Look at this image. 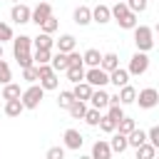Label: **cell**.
<instances>
[{"instance_id": "cell-10", "label": "cell", "mask_w": 159, "mask_h": 159, "mask_svg": "<svg viewBox=\"0 0 159 159\" xmlns=\"http://www.w3.org/2000/svg\"><path fill=\"white\" fill-rule=\"evenodd\" d=\"M114 152H112V144L109 142H104V139H97L94 144H92V157L94 159H109Z\"/></svg>"}, {"instance_id": "cell-3", "label": "cell", "mask_w": 159, "mask_h": 159, "mask_svg": "<svg viewBox=\"0 0 159 159\" xmlns=\"http://www.w3.org/2000/svg\"><path fill=\"white\" fill-rule=\"evenodd\" d=\"M129 75H134V77H139V75H144L147 70H149V57H147V52H142V50H137L134 55H132V60H129Z\"/></svg>"}, {"instance_id": "cell-19", "label": "cell", "mask_w": 159, "mask_h": 159, "mask_svg": "<svg viewBox=\"0 0 159 159\" xmlns=\"http://www.w3.org/2000/svg\"><path fill=\"white\" fill-rule=\"evenodd\" d=\"M52 67H55V72H65L67 67H70V55L67 52H60L57 50V55L52 57V62H50Z\"/></svg>"}, {"instance_id": "cell-42", "label": "cell", "mask_w": 159, "mask_h": 159, "mask_svg": "<svg viewBox=\"0 0 159 159\" xmlns=\"http://www.w3.org/2000/svg\"><path fill=\"white\" fill-rule=\"evenodd\" d=\"M127 5H129L132 12H144L147 5H149V0H127Z\"/></svg>"}, {"instance_id": "cell-50", "label": "cell", "mask_w": 159, "mask_h": 159, "mask_svg": "<svg viewBox=\"0 0 159 159\" xmlns=\"http://www.w3.org/2000/svg\"><path fill=\"white\" fill-rule=\"evenodd\" d=\"M114 2H117V0H114Z\"/></svg>"}, {"instance_id": "cell-12", "label": "cell", "mask_w": 159, "mask_h": 159, "mask_svg": "<svg viewBox=\"0 0 159 159\" xmlns=\"http://www.w3.org/2000/svg\"><path fill=\"white\" fill-rule=\"evenodd\" d=\"M109 20H112V7H107V5H97V7H92V22L104 25V22H109Z\"/></svg>"}, {"instance_id": "cell-38", "label": "cell", "mask_w": 159, "mask_h": 159, "mask_svg": "<svg viewBox=\"0 0 159 159\" xmlns=\"http://www.w3.org/2000/svg\"><path fill=\"white\" fill-rule=\"evenodd\" d=\"M15 60H17V65L25 70V67H30V65H35V57L30 55V52H15Z\"/></svg>"}, {"instance_id": "cell-31", "label": "cell", "mask_w": 159, "mask_h": 159, "mask_svg": "<svg viewBox=\"0 0 159 159\" xmlns=\"http://www.w3.org/2000/svg\"><path fill=\"white\" fill-rule=\"evenodd\" d=\"M127 12H129L127 0H117V2H114V7H112V17H114V20H122Z\"/></svg>"}, {"instance_id": "cell-48", "label": "cell", "mask_w": 159, "mask_h": 159, "mask_svg": "<svg viewBox=\"0 0 159 159\" xmlns=\"http://www.w3.org/2000/svg\"><path fill=\"white\" fill-rule=\"evenodd\" d=\"M154 32H159V22H157V27H154Z\"/></svg>"}, {"instance_id": "cell-39", "label": "cell", "mask_w": 159, "mask_h": 159, "mask_svg": "<svg viewBox=\"0 0 159 159\" xmlns=\"http://www.w3.org/2000/svg\"><path fill=\"white\" fill-rule=\"evenodd\" d=\"M107 114H109L112 119H117V122H119V119L124 117V109H122V102H112V104L107 107Z\"/></svg>"}, {"instance_id": "cell-2", "label": "cell", "mask_w": 159, "mask_h": 159, "mask_svg": "<svg viewBox=\"0 0 159 159\" xmlns=\"http://www.w3.org/2000/svg\"><path fill=\"white\" fill-rule=\"evenodd\" d=\"M45 87L42 84H30L25 92H22V104H25V109H37L40 107V102H42V97H45Z\"/></svg>"}, {"instance_id": "cell-21", "label": "cell", "mask_w": 159, "mask_h": 159, "mask_svg": "<svg viewBox=\"0 0 159 159\" xmlns=\"http://www.w3.org/2000/svg\"><path fill=\"white\" fill-rule=\"evenodd\" d=\"M55 45H57L60 52H72L75 45H77V40H75L72 35H60V40H55Z\"/></svg>"}, {"instance_id": "cell-18", "label": "cell", "mask_w": 159, "mask_h": 159, "mask_svg": "<svg viewBox=\"0 0 159 159\" xmlns=\"http://www.w3.org/2000/svg\"><path fill=\"white\" fill-rule=\"evenodd\" d=\"M32 45H35V50H52V47H55V40L50 37V32H40V35L32 40Z\"/></svg>"}, {"instance_id": "cell-25", "label": "cell", "mask_w": 159, "mask_h": 159, "mask_svg": "<svg viewBox=\"0 0 159 159\" xmlns=\"http://www.w3.org/2000/svg\"><path fill=\"white\" fill-rule=\"evenodd\" d=\"M82 57H84V65H89V67H99V65H102V55H99V50H94V47H89Z\"/></svg>"}, {"instance_id": "cell-44", "label": "cell", "mask_w": 159, "mask_h": 159, "mask_svg": "<svg viewBox=\"0 0 159 159\" xmlns=\"http://www.w3.org/2000/svg\"><path fill=\"white\" fill-rule=\"evenodd\" d=\"M65 149L67 147H50L47 149V159H62L65 157Z\"/></svg>"}, {"instance_id": "cell-47", "label": "cell", "mask_w": 159, "mask_h": 159, "mask_svg": "<svg viewBox=\"0 0 159 159\" xmlns=\"http://www.w3.org/2000/svg\"><path fill=\"white\" fill-rule=\"evenodd\" d=\"M0 60H2V42H0Z\"/></svg>"}, {"instance_id": "cell-13", "label": "cell", "mask_w": 159, "mask_h": 159, "mask_svg": "<svg viewBox=\"0 0 159 159\" xmlns=\"http://www.w3.org/2000/svg\"><path fill=\"white\" fill-rule=\"evenodd\" d=\"M129 70H122V67H117V70H112L109 72V82L119 89V87H124V84H129Z\"/></svg>"}, {"instance_id": "cell-17", "label": "cell", "mask_w": 159, "mask_h": 159, "mask_svg": "<svg viewBox=\"0 0 159 159\" xmlns=\"http://www.w3.org/2000/svg\"><path fill=\"white\" fill-rule=\"evenodd\" d=\"M30 47H32V37H27V35L12 37V55L15 52H30Z\"/></svg>"}, {"instance_id": "cell-29", "label": "cell", "mask_w": 159, "mask_h": 159, "mask_svg": "<svg viewBox=\"0 0 159 159\" xmlns=\"http://www.w3.org/2000/svg\"><path fill=\"white\" fill-rule=\"evenodd\" d=\"M157 154V147L152 142H144L142 147H137V159H152Z\"/></svg>"}, {"instance_id": "cell-20", "label": "cell", "mask_w": 159, "mask_h": 159, "mask_svg": "<svg viewBox=\"0 0 159 159\" xmlns=\"http://www.w3.org/2000/svg\"><path fill=\"white\" fill-rule=\"evenodd\" d=\"M127 137H129V147H134V149H137V147H142L144 142H149V134H147L144 129H132Z\"/></svg>"}, {"instance_id": "cell-11", "label": "cell", "mask_w": 159, "mask_h": 159, "mask_svg": "<svg viewBox=\"0 0 159 159\" xmlns=\"http://www.w3.org/2000/svg\"><path fill=\"white\" fill-rule=\"evenodd\" d=\"M72 20H75L80 27L89 25V22H92V7H87V5H80V7H75V12H72Z\"/></svg>"}, {"instance_id": "cell-37", "label": "cell", "mask_w": 159, "mask_h": 159, "mask_svg": "<svg viewBox=\"0 0 159 159\" xmlns=\"http://www.w3.org/2000/svg\"><path fill=\"white\" fill-rule=\"evenodd\" d=\"M117 129H119V132H124V134H129L132 129H137V124H134V119H132V117H127V114H124V117L117 122Z\"/></svg>"}, {"instance_id": "cell-6", "label": "cell", "mask_w": 159, "mask_h": 159, "mask_svg": "<svg viewBox=\"0 0 159 159\" xmlns=\"http://www.w3.org/2000/svg\"><path fill=\"white\" fill-rule=\"evenodd\" d=\"M10 20L17 22V25H25V22H32V10L25 5V2H15L12 10H10Z\"/></svg>"}, {"instance_id": "cell-49", "label": "cell", "mask_w": 159, "mask_h": 159, "mask_svg": "<svg viewBox=\"0 0 159 159\" xmlns=\"http://www.w3.org/2000/svg\"><path fill=\"white\" fill-rule=\"evenodd\" d=\"M12 2H20V0H12Z\"/></svg>"}, {"instance_id": "cell-4", "label": "cell", "mask_w": 159, "mask_h": 159, "mask_svg": "<svg viewBox=\"0 0 159 159\" xmlns=\"http://www.w3.org/2000/svg\"><path fill=\"white\" fill-rule=\"evenodd\" d=\"M137 104H139L142 109L157 107V104H159V92H157L154 87H144L142 92H137Z\"/></svg>"}, {"instance_id": "cell-34", "label": "cell", "mask_w": 159, "mask_h": 159, "mask_svg": "<svg viewBox=\"0 0 159 159\" xmlns=\"http://www.w3.org/2000/svg\"><path fill=\"white\" fill-rule=\"evenodd\" d=\"M35 65H47L52 62V50H35Z\"/></svg>"}, {"instance_id": "cell-7", "label": "cell", "mask_w": 159, "mask_h": 159, "mask_svg": "<svg viewBox=\"0 0 159 159\" xmlns=\"http://www.w3.org/2000/svg\"><path fill=\"white\" fill-rule=\"evenodd\" d=\"M62 139H65V147L67 149H72V152H80L82 149V144H84V137L77 132V129H65V134H62Z\"/></svg>"}, {"instance_id": "cell-15", "label": "cell", "mask_w": 159, "mask_h": 159, "mask_svg": "<svg viewBox=\"0 0 159 159\" xmlns=\"http://www.w3.org/2000/svg\"><path fill=\"white\" fill-rule=\"evenodd\" d=\"M72 92H75V97H77V99H84V102H87V99L92 97V92H94V87H92V84H89L87 80H82V82H75V87H72Z\"/></svg>"}, {"instance_id": "cell-28", "label": "cell", "mask_w": 159, "mask_h": 159, "mask_svg": "<svg viewBox=\"0 0 159 159\" xmlns=\"http://www.w3.org/2000/svg\"><path fill=\"white\" fill-rule=\"evenodd\" d=\"M17 97H22V92H20V84H15V82H7V84L2 87V99H17Z\"/></svg>"}, {"instance_id": "cell-43", "label": "cell", "mask_w": 159, "mask_h": 159, "mask_svg": "<svg viewBox=\"0 0 159 159\" xmlns=\"http://www.w3.org/2000/svg\"><path fill=\"white\" fill-rule=\"evenodd\" d=\"M15 35H12V27L7 25V22H0V42H7V40H12Z\"/></svg>"}, {"instance_id": "cell-32", "label": "cell", "mask_w": 159, "mask_h": 159, "mask_svg": "<svg viewBox=\"0 0 159 159\" xmlns=\"http://www.w3.org/2000/svg\"><path fill=\"white\" fill-rule=\"evenodd\" d=\"M117 22H119V27H124V30H134V27H137V12L129 10V12H127L122 20H117Z\"/></svg>"}, {"instance_id": "cell-16", "label": "cell", "mask_w": 159, "mask_h": 159, "mask_svg": "<svg viewBox=\"0 0 159 159\" xmlns=\"http://www.w3.org/2000/svg\"><path fill=\"white\" fill-rule=\"evenodd\" d=\"M25 112V104H22V99L17 97V99H5V114L7 117H20Z\"/></svg>"}, {"instance_id": "cell-24", "label": "cell", "mask_w": 159, "mask_h": 159, "mask_svg": "<svg viewBox=\"0 0 159 159\" xmlns=\"http://www.w3.org/2000/svg\"><path fill=\"white\" fill-rule=\"evenodd\" d=\"M75 99H77V97H75V92H72V89H62V92H60V97H57V107H60V109H70Z\"/></svg>"}, {"instance_id": "cell-33", "label": "cell", "mask_w": 159, "mask_h": 159, "mask_svg": "<svg viewBox=\"0 0 159 159\" xmlns=\"http://www.w3.org/2000/svg\"><path fill=\"white\" fill-rule=\"evenodd\" d=\"M99 119H102V114H99V109H97V107H92V109H87V112H84V122H87L89 127H99Z\"/></svg>"}, {"instance_id": "cell-14", "label": "cell", "mask_w": 159, "mask_h": 159, "mask_svg": "<svg viewBox=\"0 0 159 159\" xmlns=\"http://www.w3.org/2000/svg\"><path fill=\"white\" fill-rule=\"evenodd\" d=\"M89 102H92V107H97V109H107V107H109V94L104 92V87H97V89L92 92Z\"/></svg>"}, {"instance_id": "cell-45", "label": "cell", "mask_w": 159, "mask_h": 159, "mask_svg": "<svg viewBox=\"0 0 159 159\" xmlns=\"http://www.w3.org/2000/svg\"><path fill=\"white\" fill-rule=\"evenodd\" d=\"M147 134H149V142H152V144H154V147L159 149V124H157V127H152V129H149Z\"/></svg>"}, {"instance_id": "cell-30", "label": "cell", "mask_w": 159, "mask_h": 159, "mask_svg": "<svg viewBox=\"0 0 159 159\" xmlns=\"http://www.w3.org/2000/svg\"><path fill=\"white\" fill-rule=\"evenodd\" d=\"M22 80H25V82H30V84H35V82L40 80V67H37V65L25 67V70H22Z\"/></svg>"}, {"instance_id": "cell-9", "label": "cell", "mask_w": 159, "mask_h": 159, "mask_svg": "<svg viewBox=\"0 0 159 159\" xmlns=\"http://www.w3.org/2000/svg\"><path fill=\"white\" fill-rule=\"evenodd\" d=\"M50 15H52V7H50V2H47V0H42V2H40V5L32 10V22L40 27V25H42V22H45Z\"/></svg>"}, {"instance_id": "cell-46", "label": "cell", "mask_w": 159, "mask_h": 159, "mask_svg": "<svg viewBox=\"0 0 159 159\" xmlns=\"http://www.w3.org/2000/svg\"><path fill=\"white\" fill-rule=\"evenodd\" d=\"M67 55H70V65H84V57H82L80 52L72 50V52H67Z\"/></svg>"}, {"instance_id": "cell-1", "label": "cell", "mask_w": 159, "mask_h": 159, "mask_svg": "<svg viewBox=\"0 0 159 159\" xmlns=\"http://www.w3.org/2000/svg\"><path fill=\"white\" fill-rule=\"evenodd\" d=\"M134 45H137V50L149 52L154 47V30L149 25H137L134 27Z\"/></svg>"}, {"instance_id": "cell-26", "label": "cell", "mask_w": 159, "mask_h": 159, "mask_svg": "<svg viewBox=\"0 0 159 159\" xmlns=\"http://www.w3.org/2000/svg\"><path fill=\"white\" fill-rule=\"evenodd\" d=\"M99 67L107 70V72H112V70L119 67V57H117L114 52H107V55H102V65H99Z\"/></svg>"}, {"instance_id": "cell-40", "label": "cell", "mask_w": 159, "mask_h": 159, "mask_svg": "<svg viewBox=\"0 0 159 159\" xmlns=\"http://www.w3.org/2000/svg\"><path fill=\"white\" fill-rule=\"evenodd\" d=\"M12 80V72H10V65L5 60H0V84H7Z\"/></svg>"}, {"instance_id": "cell-5", "label": "cell", "mask_w": 159, "mask_h": 159, "mask_svg": "<svg viewBox=\"0 0 159 159\" xmlns=\"http://www.w3.org/2000/svg\"><path fill=\"white\" fill-rule=\"evenodd\" d=\"M84 80H87L92 87H104V84H109V72L102 70V67H89V70L84 72Z\"/></svg>"}, {"instance_id": "cell-41", "label": "cell", "mask_w": 159, "mask_h": 159, "mask_svg": "<svg viewBox=\"0 0 159 159\" xmlns=\"http://www.w3.org/2000/svg\"><path fill=\"white\" fill-rule=\"evenodd\" d=\"M57 25H60V22H57V17H55V15H50V17H47V20H45V22L40 25V30H42V32H50V35H52V32L57 30Z\"/></svg>"}, {"instance_id": "cell-8", "label": "cell", "mask_w": 159, "mask_h": 159, "mask_svg": "<svg viewBox=\"0 0 159 159\" xmlns=\"http://www.w3.org/2000/svg\"><path fill=\"white\" fill-rule=\"evenodd\" d=\"M109 144H112V152H114V154H124V152L129 149V137H127L124 132L114 129V132H112V142H109Z\"/></svg>"}, {"instance_id": "cell-22", "label": "cell", "mask_w": 159, "mask_h": 159, "mask_svg": "<svg viewBox=\"0 0 159 159\" xmlns=\"http://www.w3.org/2000/svg\"><path fill=\"white\" fill-rule=\"evenodd\" d=\"M65 72H67V80H70L72 84H75V82H82V80H84V65H70V67H67Z\"/></svg>"}, {"instance_id": "cell-36", "label": "cell", "mask_w": 159, "mask_h": 159, "mask_svg": "<svg viewBox=\"0 0 159 159\" xmlns=\"http://www.w3.org/2000/svg\"><path fill=\"white\" fill-rule=\"evenodd\" d=\"M99 129H102V132H107V134H112V132L117 129V119H112L109 114H104V117L99 119Z\"/></svg>"}, {"instance_id": "cell-27", "label": "cell", "mask_w": 159, "mask_h": 159, "mask_svg": "<svg viewBox=\"0 0 159 159\" xmlns=\"http://www.w3.org/2000/svg\"><path fill=\"white\" fill-rule=\"evenodd\" d=\"M67 112L72 114V119H84V112H87L84 99H75V102H72V107H70Z\"/></svg>"}, {"instance_id": "cell-35", "label": "cell", "mask_w": 159, "mask_h": 159, "mask_svg": "<svg viewBox=\"0 0 159 159\" xmlns=\"http://www.w3.org/2000/svg\"><path fill=\"white\" fill-rule=\"evenodd\" d=\"M40 84H42L45 89H57V84H60V80H57V72H52V75H45V77H40Z\"/></svg>"}, {"instance_id": "cell-23", "label": "cell", "mask_w": 159, "mask_h": 159, "mask_svg": "<svg viewBox=\"0 0 159 159\" xmlns=\"http://www.w3.org/2000/svg\"><path fill=\"white\" fill-rule=\"evenodd\" d=\"M119 102H122V104H132V102H137V89H134L132 84L119 87Z\"/></svg>"}]
</instances>
